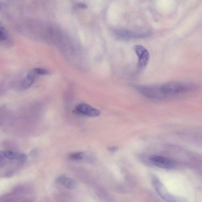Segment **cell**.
<instances>
[{"label": "cell", "instance_id": "obj_1", "mask_svg": "<svg viewBox=\"0 0 202 202\" xmlns=\"http://www.w3.org/2000/svg\"><path fill=\"white\" fill-rule=\"evenodd\" d=\"M152 183L157 193L164 201L169 202H187L186 199L182 196L174 195L169 192L166 187L156 176H153Z\"/></svg>", "mask_w": 202, "mask_h": 202}, {"label": "cell", "instance_id": "obj_2", "mask_svg": "<svg viewBox=\"0 0 202 202\" xmlns=\"http://www.w3.org/2000/svg\"><path fill=\"white\" fill-rule=\"evenodd\" d=\"M135 89L141 94L152 99L165 98L161 91L160 86H143L135 85Z\"/></svg>", "mask_w": 202, "mask_h": 202}, {"label": "cell", "instance_id": "obj_3", "mask_svg": "<svg viewBox=\"0 0 202 202\" xmlns=\"http://www.w3.org/2000/svg\"><path fill=\"white\" fill-rule=\"evenodd\" d=\"M74 112L78 115L88 117H97L100 115L99 110L85 103H80L76 106Z\"/></svg>", "mask_w": 202, "mask_h": 202}, {"label": "cell", "instance_id": "obj_4", "mask_svg": "<svg viewBox=\"0 0 202 202\" xmlns=\"http://www.w3.org/2000/svg\"><path fill=\"white\" fill-rule=\"evenodd\" d=\"M134 49L138 57V66L140 69H143L146 67L149 58V53L145 47L141 45L135 46Z\"/></svg>", "mask_w": 202, "mask_h": 202}, {"label": "cell", "instance_id": "obj_5", "mask_svg": "<svg viewBox=\"0 0 202 202\" xmlns=\"http://www.w3.org/2000/svg\"><path fill=\"white\" fill-rule=\"evenodd\" d=\"M151 160L154 165L160 168L171 169L175 167L174 163L171 160L163 157H152L151 158Z\"/></svg>", "mask_w": 202, "mask_h": 202}, {"label": "cell", "instance_id": "obj_6", "mask_svg": "<svg viewBox=\"0 0 202 202\" xmlns=\"http://www.w3.org/2000/svg\"><path fill=\"white\" fill-rule=\"evenodd\" d=\"M56 181L58 184L67 189L75 190L78 187V183L75 180L64 175L57 177Z\"/></svg>", "mask_w": 202, "mask_h": 202}, {"label": "cell", "instance_id": "obj_7", "mask_svg": "<svg viewBox=\"0 0 202 202\" xmlns=\"http://www.w3.org/2000/svg\"><path fill=\"white\" fill-rule=\"evenodd\" d=\"M38 76L35 69H33L28 73L21 82V88L24 90L28 89L34 83Z\"/></svg>", "mask_w": 202, "mask_h": 202}, {"label": "cell", "instance_id": "obj_8", "mask_svg": "<svg viewBox=\"0 0 202 202\" xmlns=\"http://www.w3.org/2000/svg\"><path fill=\"white\" fill-rule=\"evenodd\" d=\"M0 154L3 155L6 159H7L11 161H17L19 154L10 150H6V151H1Z\"/></svg>", "mask_w": 202, "mask_h": 202}, {"label": "cell", "instance_id": "obj_9", "mask_svg": "<svg viewBox=\"0 0 202 202\" xmlns=\"http://www.w3.org/2000/svg\"><path fill=\"white\" fill-rule=\"evenodd\" d=\"M69 158L70 159L73 160H81L86 158V155L84 152H76L69 154Z\"/></svg>", "mask_w": 202, "mask_h": 202}, {"label": "cell", "instance_id": "obj_10", "mask_svg": "<svg viewBox=\"0 0 202 202\" xmlns=\"http://www.w3.org/2000/svg\"><path fill=\"white\" fill-rule=\"evenodd\" d=\"M8 37V34L4 26L1 25L0 28V40L1 42L5 41Z\"/></svg>", "mask_w": 202, "mask_h": 202}, {"label": "cell", "instance_id": "obj_11", "mask_svg": "<svg viewBox=\"0 0 202 202\" xmlns=\"http://www.w3.org/2000/svg\"><path fill=\"white\" fill-rule=\"evenodd\" d=\"M35 70L36 73L39 76H45L49 74L50 72L47 69H44L42 68H35Z\"/></svg>", "mask_w": 202, "mask_h": 202}, {"label": "cell", "instance_id": "obj_12", "mask_svg": "<svg viewBox=\"0 0 202 202\" xmlns=\"http://www.w3.org/2000/svg\"><path fill=\"white\" fill-rule=\"evenodd\" d=\"M27 159V157L25 154L24 153H20L19 154L17 162L20 163H24L26 162Z\"/></svg>", "mask_w": 202, "mask_h": 202}, {"label": "cell", "instance_id": "obj_13", "mask_svg": "<svg viewBox=\"0 0 202 202\" xmlns=\"http://www.w3.org/2000/svg\"><path fill=\"white\" fill-rule=\"evenodd\" d=\"M109 150L111 152H115L117 150V148L116 147H111L109 148Z\"/></svg>", "mask_w": 202, "mask_h": 202}]
</instances>
